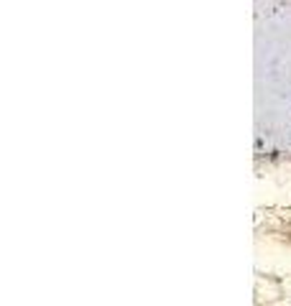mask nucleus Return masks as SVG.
<instances>
[]
</instances>
